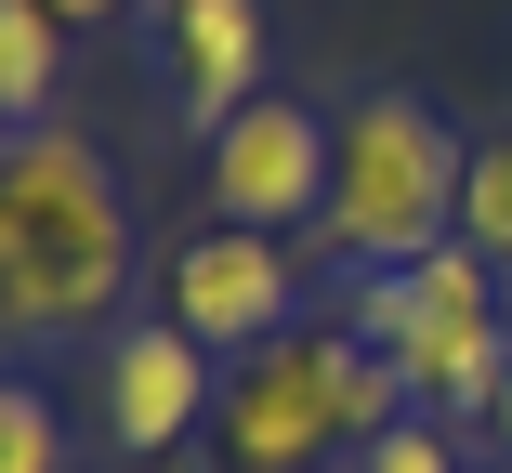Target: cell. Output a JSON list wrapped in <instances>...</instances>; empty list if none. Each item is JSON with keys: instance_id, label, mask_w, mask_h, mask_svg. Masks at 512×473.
<instances>
[{"instance_id": "cell-7", "label": "cell", "mask_w": 512, "mask_h": 473, "mask_svg": "<svg viewBox=\"0 0 512 473\" xmlns=\"http://www.w3.org/2000/svg\"><path fill=\"white\" fill-rule=\"evenodd\" d=\"M92 395H106V434H119L132 460H184V434L224 408L211 342H197V329H171V316L106 329V368H92Z\"/></svg>"}, {"instance_id": "cell-13", "label": "cell", "mask_w": 512, "mask_h": 473, "mask_svg": "<svg viewBox=\"0 0 512 473\" xmlns=\"http://www.w3.org/2000/svg\"><path fill=\"white\" fill-rule=\"evenodd\" d=\"M486 434H499V460H512V368H499V395H486Z\"/></svg>"}, {"instance_id": "cell-14", "label": "cell", "mask_w": 512, "mask_h": 473, "mask_svg": "<svg viewBox=\"0 0 512 473\" xmlns=\"http://www.w3.org/2000/svg\"><path fill=\"white\" fill-rule=\"evenodd\" d=\"M53 14H66V27H106V14H132V0H53Z\"/></svg>"}, {"instance_id": "cell-2", "label": "cell", "mask_w": 512, "mask_h": 473, "mask_svg": "<svg viewBox=\"0 0 512 473\" xmlns=\"http://www.w3.org/2000/svg\"><path fill=\"white\" fill-rule=\"evenodd\" d=\"M407 421V368L342 316V329H276L237 355V382L211 408L224 434V473H329V460H368L381 434Z\"/></svg>"}, {"instance_id": "cell-5", "label": "cell", "mask_w": 512, "mask_h": 473, "mask_svg": "<svg viewBox=\"0 0 512 473\" xmlns=\"http://www.w3.org/2000/svg\"><path fill=\"white\" fill-rule=\"evenodd\" d=\"M329 171H342V119L289 106V92H250V106L211 132V224L302 237V224L329 211Z\"/></svg>"}, {"instance_id": "cell-8", "label": "cell", "mask_w": 512, "mask_h": 473, "mask_svg": "<svg viewBox=\"0 0 512 473\" xmlns=\"http://www.w3.org/2000/svg\"><path fill=\"white\" fill-rule=\"evenodd\" d=\"M171 92L197 132H224L263 92V0H171Z\"/></svg>"}, {"instance_id": "cell-15", "label": "cell", "mask_w": 512, "mask_h": 473, "mask_svg": "<svg viewBox=\"0 0 512 473\" xmlns=\"http://www.w3.org/2000/svg\"><path fill=\"white\" fill-rule=\"evenodd\" d=\"M460 473H473V460H460Z\"/></svg>"}, {"instance_id": "cell-1", "label": "cell", "mask_w": 512, "mask_h": 473, "mask_svg": "<svg viewBox=\"0 0 512 473\" xmlns=\"http://www.w3.org/2000/svg\"><path fill=\"white\" fill-rule=\"evenodd\" d=\"M119 290H132L119 171L53 119L14 132V158H0V329L14 342H79V329L119 316Z\"/></svg>"}, {"instance_id": "cell-6", "label": "cell", "mask_w": 512, "mask_h": 473, "mask_svg": "<svg viewBox=\"0 0 512 473\" xmlns=\"http://www.w3.org/2000/svg\"><path fill=\"white\" fill-rule=\"evenodd\" d=\"M158 316L197 329L211 355H250V342L302 329V263H289V237H250V224L171 237L158 250Z\"/></svg>"}, {"instance_id": "cell-4", "label": "cell", "mask_w": 512, "mask_h": 473, "mask_svg": "<svg viewBox=\"0 0 512 473\" xmlns=\"http://www.w3.org/2000/svg\"><path fill=\"white\" fill-rule=\"evenodd\" d=\"M355 329L407 368V408H486L499 368H512V342H499V263L460 250V237L421 250V263L355 276Z\"/></svg>"}, {"instance_id": "cell-9", "label": "cell", "mask_w": 512, "mask_h": 473, "mask_svg": "<svg viewBox=\"0 0 512 473\" xmlns=\"http://www.w3.org/2000/svg\"><path fill=\"white\" fill-rule=\"evenodd\" d=\"M53 79H66V14H53V0H0V119L40 132L53 119Z\"/></svg>"}, {"instance_id": "cell-3", "label": "cell", "mask_w": 512, "mask_h": 473, "mask_svg": "<svg viewBox=\"0 0 512 473\" xmlns=\"http://www.w3.org/2000/svg\"><path fill=\"white\" fill-rule=\"evenodd\" d=\"M460 171H473V145L421 106V92H368V106H342V171H329L316 250H342L355 276L447 250V237H460Z\"/></svg>"}, {"instance_id": "cell-12", "label": "cell", "mask_w": 512, "mask_h": 473, "mask_svg": "<svg viewBox=\"0 0 512 473\" xmlns=\"http://www.w3.org/2000/svg\"><path fill=\"white\" fill-rule=\"evenodd\" d=\"M355 473H460V447H447V421H434V408H407V421L355 460Z\"/></svg>"}, {"instance_id": "cell-10", "label": "cell", "mask_w": 512, "mask_h": 473, "mask_svg": "<svg viewBox=\"0 0 512 473\" xmlns=\"http://www.w3.org/2000/svg\"><path fill=\"white\" fill-rule=\"evenodd\" d=\"M460 250L512 263V119L473 132V171H460Z\"/></svg>"}, {"instance_id": "cell-11", "label": "cell", "mask_w": 512, "mask_h": 473, "mask_svg": "<svg viewBox=\"0 0 512 473\" xmlns=\"http://www.w3.org/2000/svg\"><path fill=\"white\" fill-rule=\"evenodd\" d=\"M0 473H66V421H53V395H40V382L0 395Z\"/></svg>"}]
</instances>
